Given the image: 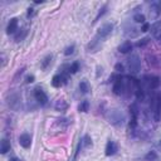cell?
I'll return each mask as SVG.
<instances>
[{
	"mask_svg": "<svg viewBox=\"0 0 161 161\" xmlns=\"http://www.w3.org/2000/svg\"><path fill=\"white\" fill-rule=\"evenodd\" d=\"M107 118H108V122L112 123V125H122L125 121V115L118 111V109H109V112L107 113Z\"/></svg>",
	"mask_w": 161,
	"mask_h": 161,
	"instance_id": "1",
	"label": "cell"
},
{
	"mask_svg": "<svg viewBox=\"0 0 161 161\" xmlns=\"http://www.w3.org/2000/svg\"><path fill=\"white\" fill-rule=\"evenodd\" d=\"M135 92H136V98H137V101H143V98H145V92H143L142 87L140 86Z\"/></svg>",
	"mask_w": 161,
	"mask_h": 161,
	"instance_id": "26",
	"label": "cell"
},
{
	"mask_svg": "<svg viewBox=\"0 0 161 161\" xmlns=\"http://www.w3.org/2000/svg\"><path fill=\"white\" fill-rule=\"evenodd\" d=\"M78 109H79V112H88V109H89V102H88L87 99L82 101V102L79 103V106H78Z\"/></svg>",
	"mask_w": 161,
	"mask_h": 161,
	"instance_id": "20",
	"label": "cell"
},
{
	"mask_svg": "<svg viewBox=\"0 0 161 161\" xmlns=\"http://www.w3.org/2000/svg\"><path fill=\"white\" fill-rule=\"evenodd\" d=\"M8 151H10V142L8 141L6 139H3L2 143H0V152L4 155V154H6Z\"/></svg>",
	"mask_w": 161,
	"mask_h": 161,
	"instance_id": "15",
	"label": "cell"
},
{
	"mask_svg": "<svg viewBox=\"0 0 161 161\" xmlns=\"http://www.w3.org/2000/svg\"><path fill=\"white\" fill-rule=\"evenodd\" d=\"M149 42H150V39H149V38H142L140 42H137V44H136V45H137L139 48H141V47H145L146 44H149Z\"/></svg>",
	"mask_w": 161,
	"mask_h": 161,
	"instance_id": "30",
	"label": "cell"
},
{
	"mask_svg": "<svg viewBox=\"0 0 161 161\" xmlns=\"http://www.w3.org/2000/svg\"><path fill=\"white\" fill-rule=\"evenodd\" d=\"M141 68V61L140 57L137 54H131V57L129 58V69L132 74H136L140 72Z\"/></svg>",
	"mask_w": 161,
	"mask_h": 161,
	"instance_id": "2",
	"label": "cell"
},
{
	"mask_svg": "<svg viewBox=\"0 0 161 161\" xmlns=\"http://www.w3.org/2000/svg\"><path fill=\"white\" fill-rule=\"evenodd\" d=\"M74 49H75V45H74V44H72V45H69V47H67V48L64 49V54H65V55L73 54V53H74Z\"/></svg>",
	"mask_w": 161,
	"mask_h": 161,
	"instance_id": "29",
	"label": "cell"
},
{
	"mask_svg": "<svg viewBox=\"0 0 161 161\" xmlns=\"http://www.w3.org/2000/svg\"><path fill=\"white\" fill-rule=\"evenodd\" d=\"M150 27H151V25H150V24H147V23H143V25H142V28H141V32H147V30L150 29Z\"/></svg>",
	"mask_w": 161,
	"mask_h": 161,
	"instance_id": "33",
	"label": "cell"
},
{
	"mask_svg": "<svg viewBox=\"0 0 161 161\" xmlns=\"http://www.w3.org/2000/svg\"><path fill=\"white\" fill-rule=\"evenodd\" d=\"M82 142H83V143H84V145H86V146L88 147V146H91V145H92V139H91V137L88 136V135H86V136H84V137H83Z\"/></svg>",
	"mask_w": 161,
	"mask_h": 161,
	"instance_id": "31",
	"label": "cell"
},
{
	"mask_svg": "<svg viewBox=\"0 0 161 161\" xmlns=\"http://www.w3.org/2000/svg\"><path fill=\"white\" fill-rule=\"evenodd\" d=\"M34 9H33V8H29V9H28V16H29V18H30V16H33V15H34Z\"/></svg>",
	"mask_w": 161,
	"mask_h": 161,
	"instance_id": "35",
	"label": "cell"
},
{
	"mask_svg": "<svg viewBox=\"0 0 161 161\" xmlns=\"http://www.w3.org/2000/svg\"><path fill=\"white\" fill-rule=\"evenodd\" d=\"M52 55H47L44 59H43V62H42V69H47L48 68V65L50 64V62H52Z\"/></svg>",
	"mask_w": 161,
	"mask_h": 161,
	"instance_id": "24",
	"label": "cell"
},
{
	"mask_svg": "<svg viewBox=\"0 0 161 161\" xmlns=\"http://www.w3.org/2000/svg\"><path fill=\"white\" fill-rule=\"evenodd\" d=\"M8 105L9 107H12L13 109H18L19 105H20V98L16 93H13V95H9V98H8Z\"/></svg>",
	"mask_w": 161,
	"mask_h": 161,
	"instance_id": "7",
	"label": "cell"
},
{
	"mask_svg": "<svg viewBox=\"0 0 161 161\" xmlns=\"http://www.w3.org/2000/svg\"><path fill=\"white\" fill-rule=\"evenodd\" d=\"M115 69H116L117 72H120V73H122V72H123V65H122L121 63H117V64L115 65Z\"/></svg>",
	"mask_w": 161,
	"mask_h": 161,
	"instance_id": "32",
	"label": "cell"
},
{
	"mask_svg": "<svg viewBox=\"0 0 161 161\" xmlns=\"http://www.w3.org/2000/svg\"><path fill=\"white\" fill-rule=\"evenodd\" d=\"M79 89L82 93H88L91 91V86H89V83L86 81V79H83L79 82Z\"/></svg>",
	"mask_w": 161,
	"mask_h": 161,
	"instance_id": "18",
	"label": "cell"
},
{
	"mask_svg": "<svg viewBox=\"0 0 161 161\" xmlns=\"http://www.w3.org/2000/svg\"><path fill=\"white\" fill-rule=\"evenodd\" d=\"M133 20L136 23H145V15L143 14H136L133 16Z\"/></svg>",
	"mask_w": 161,
	"mask_h": 161,
	"instance_id": "28",
	"label": "cell"
},
{
	"mask_svg": "<svg viewBox=\"0 0 161 161\" xmlns=\"http://www.w3.org/2000/svg\"><path fill=\"white\" fill-rule=\"evenodd\" d=\"M106 12H107V4H105V5H103V6L99 9V12H98L97 16L95 18V20H93V23H97V22L99 20V18H102V16L106 14Z\"/></svg>",
	"mask_w": 161,
	"mask_h": 161,
	"instance_id": "22",
	"label": "cell"
},
{
	"mask_svg": "<svg viewBox=\"0 0 161 161\" xmlns=\"http://www.w3.org/2000/svg\"><path fill=\"white\" fill-rule=\"evenodd\" d=\"M34 97L35 99L38 101V102L42 105V106H45L48 103V96L45 95V92L43 89H40V88H37L34 91Z\"/></svg>",
	"mask_w": 161,
	"mask_h": 161,
	"instance_id": "5",
	"label": "cell"
},
{
	"mask_svg": "<svg viewBox=\"0 0 161 161\" xmlns=\"http://www.w3.org/2000/svg\"><path fill=\"white\" fill-rule=\"evenodd\" d=\"M161 14V2H152L150 5V18L152 20H156L159 15Z\"/></svg>",
	"mask_w": 161,
	"mask_h": 161,
	"instance_id": "4",
	"label": "cell"
},
{
	"mask_svg": "<svg viewBox=\"0 0 161 161\" xmlns=\"http://www.w3.org/2000/svg\"><path fill=\"white\" fill-rule=\"evenodd\" d=\"M145 159H146V161H155L157 159V154L155 151H149L145 156Z\"/></svg>",
	"mask_w": 161,
	"mask_h": 161,
	"instance_id": "27",
	"label": "cell"
},
{
	"mask_svg": "<svg viewBox=\"0 0 161 161\" xmlns=\"http://www.w3.org/2000/svg\"><path fill=\"white\" fill-rule=\"evenodd\" d=\"M130 112L132 115V118H137V116H139V108H137L136 103H133V105L130 106Z\"/></svg>",
	"mask_w": 161,
	"mask_h": 161,
	"instance_id": "25",
	"label": "cell"
},
{
	"mask_svg": "<svg viewBox=\"0 0 161 161\" xmlns=\"http://www.w3.org/2000/svg\"><path fill=\"white\" fill-rule=\"evenodd\" d=\"M19 143L20 146L24 149H29L30 147V143H32V137L29 133H22L19 136Z\"/></svg>",
	"mask_w": 161,
	"mask_h": 161,
	"instance_id": "8",
	"label": "cell"
},
{
	"mask_svg": "<svg viewBox=\"0 0 161 161\" xmlns=\"http://www.w3.org/2000/svg\"><path fill=\"white\" fill-rule=\"evenodd\" d=\"M99 39L97 38V37H95L93 38L89 43H88V45H87V52L88 53H95V52H97V49L99 48Z\"/></svg>",
	"mask_w": 161,
	"mask_h": 161,
	"instance_id": "9",
	"label": "cell"
},
{
	"mask_svg": "<svg viewBox=\"0 0 161 161\" xmlns=\"http://www.w3.org/2000/svg\"><path fill=\"white\" fill-rule=\"evenodd\" d=\"M9 161H19V160H18V159H16V157H12V159H10Z\"/></svg>",
	"mask_w": 161,
	"mask_h": 161,
	"instance_id": "36",
	"label": "cell"
},
{
	"mask_svg": "<svg viewBox=\"0 0 161 161\" xmlns=\"http://www.w3.org/2000/svg\"><path fill=\"white\" fill-rule=\"evenodd\" d=\"M106 152V156H112V155H115L116 154V151H117V145L113 142V141H111L109 140L108 142H107V145H106V150H105Z\"/></svg>",
	"mask_w": 161,
	"mask_h": 161,
	"instance_id": "10",
	"label": "cell"
},
{
	"mask_svg": "<svg viewBox=\"0 0 161 161\" xmlns=\"http://www.w3.org/2000/svg\"><path fill=\"white\" fill-rule=\"evenodd\" d=\"M125 34H126V37H129V38H135V37L139 35V30L136 28H133V27H129V28H126Z\"/></svg>",
	"mask_w": 161,
	"mask_h": 161,
	"instance_id": "16",
	"label": "cell"
},
{
	"mask_svg": "<svg viewBox=\"0 0 161 161\" xmlns=\"http://www.w3.org/2000/svg\"><path fill=\"white\" fill-rule=\"evenodd\" d=\"M27 34H28V30L25 29V28H23V29H20V32L18 33V34L15 35V42H22V40H24V38L27 37Z\"/></svg>",
	"mask_w": 161,
	"mask_h": 161,
	"instance_id": "19",
	"label": "cell"
},
{
	"mask_svg": "<svg viewBox=\"0 0 161 161\" xmlns=\"http://www.w3.org/2000/svg\"><path fill=\"white\" fill-rule=\"evenodd\" d=\"M112 30H113V24H111V23H106V24H103L102 27H101V28L97 30L96 37H97L99 40H102V39L107 38L109 34H111Z\"/></svg>",
	"mask_w": 161,
	"mask_h": 161,
	"instance_id": "3",
	"label": "cell"
},
{
	"mask_svg": "<svg viewBox=\"0 0 161 161\" xmlns=\"http://www.w3.org/2000/svg\"><path fill=\"white\" fill-rule=\"evenodd\" d=\"M78 71H79V63H78V62H74V63H72V64L68 67L69 74H74V73H77Z\"/></svg>",
	"mask_w": 161,
	"mask_h": 161,
	"instance_id": "23",
	"label": "cell"
},
{
	"mask_svg": "<svg viewBox=\"0 0 161 161\" xmlns=\"http://www.w3.org/2000/svg\"><path fill=\"white\" fill-rule=\"evenodd\" d=\"M18 30V19L16 18H13L10 19V22L8 23V27H6V33L8 34H13Z\"/></svg>",
	"mask_w": 161,
	"mask_h": 161,
	"instance_id": "11",
	"label": "cell"
},
{
	"mask_svg": "<svg viewBox=\"0 0 161 161\" xmlns=\"http://www.w3.org/2000/svg\"><path fill=\"white\" fill-rule=\"evenodd\" d=\"M149 87L151 89H156L160 86V78L157 75H152V77H149Z\"/></svg>",
	"mask_w": 161,
	"mask_h": 161,
	"instance_id": "14",
	"label": "cell"
},
{
	"mask_svg": "<svg viewBox=\"0 0 161 161\" xmlns=\"http://www.w3.org/2000/svg\"><path fill=\"white\" fill-rule=\"evenodd\" d=\"M131 49H132V43H131V42H129V40L123 42V43H122L120 47H118V50H120V53H123V54L129 53Z\"/></svg>",
	"mask_w": 161,
	"mask_h": 161,
	"instance_id": "13",
	"label": "cell"
},
{
	"mask_svg": "<svg viewBox=\"0 0 161 161\" xmlns=\"http://www.w3.org/2000/svg\"><path fill=\"white\" fill-rule=\"evenodd\" d=\"M61 84H63L61 75H59V74H55L54 77L52 78V86L55 87V88H58V87H61Z\"/></svg>",
	"mask_w": 161,
	"mask_h": 161,
	"instance_id": "21",
	"label": "cell"
},
{
	"mask_svg": "<svg viewBox=\"0 0 161 161\" xmlns=\"http://www.w3.org/2000/svg\"><path fill=\"white\" fill-rule=\"evenodd\" d=\"M34 79H35L34 75H28V77L25 78V82H27V83H32V82H34Z\"/></svg>",
	"mask_w": 161,
	"mask_h": 161,
	"instance_id": "34",
	"label": "cell"
},
{
	"mask_svg": "<svg viewBox=\"0 0 161 161\" xmlns=\"http://www.w3.org/2000/svg\"><path fill=\"white\" fill-rule=\"evenodd\" d=\"M54 108L59 112H64L65 109L68 108V103H67L64 99H58L55 102V105H54Z\"/></svg>",
	"mask_w": 161,
	"mask_h": 161,
	"instance_id": "12",
	"label": "cell"
},
{
	"mask_svg": "<svg viewBox=\"0 0 161 161\" xmlns=\"http://www.w3.org/2000/svg\"><path fill=\"white\" fill-rule=\"evenodd\" d=\"M150 32H151L152 37L161 42V23L160 22H155L152 24L150 27Z\"/></svg>",
	"mask_w": 161,
	"mask_h": 161,
	"instance_id": "6",
	"label": "cell"
},
{
	"mask_svg": "<svg viewBox=\"0 0 161 161\" xmlns=\"http://www.w3.org/2000/svg\"><path fill=\"white\" fill-rule=\"evenodd\" d=\"M69 123H71V120H69V118H61V120L57 121V126H58L61 130H65L67 127L69 126Z\"/></svg>",
	"mask_w": 161,
	"mask_h": 161,
	"instance_id": "17",
	"label": "cell"
}]
</instances>
